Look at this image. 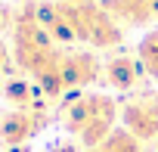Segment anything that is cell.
Returning a JSON list of instances; mask_svg holds the SVG:
<instances>
[{
    "instance_id": "6da1fadb",
    "label": "cell",
    "mask_w": 158,
    "mask_h": 152,
    "mask_svg": "<svg viewBox=\"0 0 158 152\" xmlns=\"http://www.w3.org/2000/svg\"><path fill=\"white\" fill-rule=\"evenodd\" d=\"M121 118V106L106 96V93H71L62 109H59V121L62 127L81 143L84 149H93L99 146L112 130H115V121Z\"/></svg>"
},
{
    "instance_id": "7a4b0ae2",
    "label": "cell",
    "mask_w": 158,
    "mask_h": 152,
    "mask_svg": "<svg viewBox=\"0 0 158 152\" xmlns=\"http://www.w3.org/2000/svg\"><path fill=\"white\" fill-rule=\"evenodd\" d=\"M56 6H59L74 44H90L96 50L121 47L124 28L106 13L102 0H56Z\"/></svg>"
},
{
    "instance_id": "3957f363",
    "label": "cell",
    "mask_w": 158,
    "mask_h": 152,
    "mask_svg": "<svg viewBox=\"0 0 158 152\" xmlns=\"http://www.w3.org/2000/svg\"><path fill=\"white\" fill-rule=\"evenodd\" d=\"M10 34H13V62L28 78L40 74L59 53V44L44 31V25L37 19V3H25L16 10Z\"/></svg>"
},
{
    "instance_id": "277c9868",
    "label": "cell",
    "mask_w": 158,
    "mask_h": 152,
    "mask_svg": "<svg viewBox=\"0 0 158 152\" xmlns=\"http://www.w3.org/2000/svg\"><path fill=\"white\" fill-rule=\"evenodd\" d=\"M50 121H53V115H50L47 106H37V109H6V112H0V146L19 149V146L31 143L37 133H44Z\"/></svg>"
},
{
    "instance_id": "5b68a950",
    "label": "cell",
    "mask_w": 158,
    "mask_h": 152,
    "mask_svg": "<svg viewBox=\"0 0 158 152\" xmlns=\"http://www.w3.org/2000/svg\"><path fill=\"white\" fill-rule=\"evenodd\" d=\"M121 124L143 146L158 140V93L136 90L121 103Z\"/></svg>"
},
{
    "instance_id": "8992f818",
    "label": "cell",
    "mask_w": 158,
    "mask_h": 152,
    "mask_svg": "<svg viewBox=\"0 0 158 152\" xmlns=\"http://www.w3.org/2000/svg\"><path fill=\"white\" fill-rule=\"evenodd\" d=\"M59 74H62V84L65 93H81L84 87L96 84L102 78V62L90 53V50H65L59 53Z\"/></svg>"
},
{
    "instance_id": "52a82bcc",
    "label": "cell",
    "mask_w": 158,
    "mask_h": 152,
    "mask_svg": "<svg viewBox=\"0 0 158 152\" xmlns=\"http://www.w3.org/2000/svg\"><path fill=\"white\" fill-rule=\"evenodd\" d=\"M102 78H106L109 87H115V90H121V93H136L139 84H143V78H146V71H143V62H139L136 56H130V53H115V56H109L106 65H102Z\"/></svg>"
},
{
    "instance_id": "ba28073f",
    "label": "cell",
    "mask_w": 158,
    "mask_h": 152,
    "mask_svg": "<svg viewBox=\"0 0 158 152\" xmlns=\"http://www.w3.org/2000/svg\"><path fill=\"white\" fill-rule=\"evenodd\" d=\"M0 93H3L10 109H37V106L50 103L31 78H6L3 84H0Z\"/></svg>"
},
{
    "instance_id": "9c48e42d",
    "label": "cell",
    "mask_w": 158,
    "mask_h": 152,
    "mask_svg": "<svg viewBox=\"0 0 158 152\" xmlns=\"http://www.w3.org/2000/svg\"><path fill=\"white\" fill-rule=\"evenodd\" d=\"M84 152H143V143H139L133 133H127L124 127H115L99 146L84 149Z\"/></svg>"
},
{
    "instance_id": "30bf717a",
    "label": "cell",
    "mask_w": 158,
    "mask_h": 152,
    "mask_svg": "<svg viewBox=\"0 0 158 152\" xmlns=\"http://www.w3.org/2000/svg\"><path fill=\"white\" fill-rule=\"evenodd\" d=\"M136 59L143 62V71H146V78L158 81V28H152L139 47H136Z\"/></svg>"
},
{
    "instance_id": "8fae6325",
    "label": "cell",
    "mask_w": 158,
    "mask_h": 152,
    "mask_svg": "<svg viewBox=\"0 0 158 152\" xmlns=\"http://www.w3.org/2000/svg\"><path fill=\"white\" fill-rule=\"evenodd\" d=\"M13 47H6V40L0 37V81H6L10 78V68H13Z\"/></svg>"
},
{
    "instance_id": "7c38bea8",
    "label": "cell",
    "mask_w": 158,
    "mask_h": 152,
    "mask_svg": "<svg viewBox=\"0 0 158 152\" xmlns=\"http://www.w3.org/2000/svg\"><path fill=\"white\" fill-rule=\"evenodd\" d=\"M13 16H16V10H10V6H0V34L13 28Z\"/></svg>"
},
{
    "instance_id": "4fadbf2b",
    "label": "cell",
    "mask_w": 158,
    "mask_h": 152,
    "mask_svg": "<svg viewBox=\"0 0 158 152\" xmlns=\"http://www.w3.org/2000/svg\"><path fill=\"white\" fill-rule=\"evenodd\" d=\"M47 152H81V149L71 146V143H59V146H53V149H47Z\"/></svg>"
}]
</instances>
